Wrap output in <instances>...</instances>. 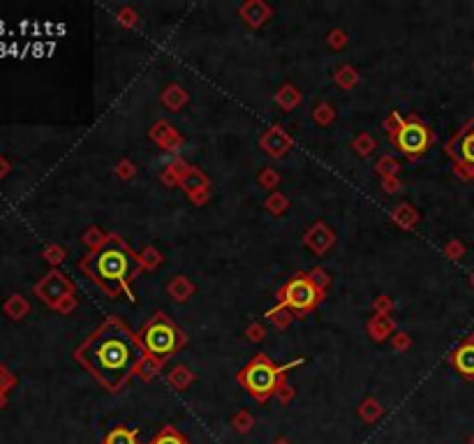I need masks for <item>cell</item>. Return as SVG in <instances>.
<instances>
[{
  "mask_svg": "<svg viewBox=\"0 0 474 444\" xmlns=\"http://www.w3.org/2000/svg\"><path fill=\"white\" fill-rule=\"evenodd\" d=\"M77 359L107 389H118L144 359L141 343L120 322L109 320L77 350Z\"/></svg>",
  "mask_w": 474,
  "mask_h": 444,
  "instance_id": "6da1fadb",
  "label": "cell"
},
{
  "mask_svg": "<svg viewBox=\"0 0 474 444\" xmlns=\"http://www.w3.org/2000/svg\"><path fill=\"white\" fill-rule=\"evenodd\" d=\"M81 268L90 275V280L107 292V294H118L123 289H130V280L139 268V259L123 241L111 236L109 241L90 252Z\"/></svg>",
  "mask_w": 474,
  "mask_h": 444,
  "instance_id": "7a4b0ae2",
  "label": "cell"
},
{
  "mask_svg": "<svg viewBox=\"0 0 474 444\" xmlns=\"http://www.w3.org/2000/svg\"><path fill=\"white\" fill-rule=\"evenodd\" d=\"M282 368L273 366L266 357H257L238 373V382L247 389V394L257 401H266L273 391L280 387Z\"/></svg>",
  "mask_w": 474,
  "mask_h": 444,
  "instance_id": "3957f363",
  "label": "cell"
},
{
  "mask_svg": "<svg viewBox=\"0 0 474 444\" xmlns=\"http://www.w3.org/2000/svg\"><path fill=\"white\" fill-rule=\"evenodd\" d=\"M141 343H144V348L150 357L169 359L180 348L183 336H180V331L171 324V320H167L164 315H155V317L144 327Z\"/></svg>",
  "mask_w": 474,
  "mask_h": 444,
  "instance_id": "277c9868",
  "label": "cell"
},
{
  "mask_svg": "<svg viewBox=\"0 0 474 444\" xmlns=\"http://www.w3.org/2000/svg\"><path fill=\"white\" fill-rule=\"evenodd\" d=\"M396 123V127L391 130L396 148L408 157H419L424 155L433 144V132L426 123H421L417 118L401 120L398 116L391 118Z\"/></svg>",
  "mask_w": 474,
  "mask_h": 444,
  "instance_id": "5b68a950",
  "label": "cell"
},
{
  "mask_svg": "<svg viewBox=\"0 0 474 444\" xmlns=\"http://www.w3.org/2000/svg\"><path fill=\"white\" fill-rule=\"evenodd\" d=\"M319 289L310 278L296 275L280 289V308H289L294 313H308L317 306Z\"/></svg>",
  "mask_w": 474,
  "mask_h": 444,
  "instance_id": "8992f818",
  "label": "cell"
},
{
  "mask_svg": "<svg viewBox=\"0 0 474 444\" xmlns=\"http://www.w3.org/2000/svg\"><path fill=\"white\" fill-rule=\"evenodd\" d=\"M449 155L454 157L458 174H463L465 178H474V118L468 120L461 132L447 144Z\"/></svg>",
  "mask_w": 474,
  "mask_h": 444,
  "instance_id": "52a82bcc",
  "label": "cell"
},
{
  "mask_svg": "<svg viewBox=\"0 0 474 444\" xmlns=\"http://www.w3.org/2000/svg\"><path fill=\"white\" fill-rule=\"evenodd\" d=\"M35 292H37V296L42 301H47L49 306H58V301L63 299L67 292V282L63 280L60 273H49L40 285H37Z\"/></svg>",
  "mask_w": 474,
  "mask_h": 444,
  "instance_id": "ba28073f",
  "label": "cell"
},
{
  "mask_svg": "<svg viewBox=\"0 0 474 444\" xmlns=\"http://www.w3.org/2000/svg\"><path fill=\"white\" fill-rule=\"evenodd\" d=\"M454 368L463 378L474 380V343H465L454 352Z\"/></svg>",
  "mask_w": 474,
  "mask_h": 444,
  "instance_id": "9c48e42d",
  "label": "cell"
},
{
  "mask_svg": "<svg viewBox=\"0 0 474 444\" xmlns=\"http://www.w3.org/2000/svg\"><path fill=\"white\" fill-rule=\"evenodd\" d=\"M107 444H137V433L127 428H116L107 435Z\"/></svg>",
  "mask_w": 474,
  "mask_h": 444,
  "instance_id": "30bf717a",
  "label": "cell"
},
{
  "mask_svg": "<svg viewBox=\"0 0 474 444\" xmlns=\"http://www.w3.org/2000/svg\"><path fill=\"white\" fill-rule=\"evenodd\" d=\"M5 313L10 315L12 320H21L24 315L28 313V303L21 296H12L10 301L5 303Z\"/></svg>",
  "mask_w": 474,
  "mask_h": 444,
  "instance_id": "8fae6325",
  "label": "cell"
},
{
  "mask_svg": "<svg viewBox=\"0 0 474 444\" xmlns=\"http://www.w3.org/2000/svg\"><path fill=\"white\" fill-rule=\"evenodd\" d=\"M150 444H185V440L176 431H162Z\"/></svg>",
  "mask_w": 474,
  "mask_h": 444,
  "instance_id": "7c38bea8",
  "label": "cell"
},
{
  "mask_svg": "<svg viewBox=\"0 0 474 444\" xmlns=\"http://www.w3.org/2000/svg\"><path fill=\"white\" fill-rule=\"evenodd\" d=\"M12 382H14V380H12V375L7 373L3 366H0V394H3V391H5L7 387H10Z\"/></svg>",
  "mask_w": 474,
  "mask_h": 444,
  "instance_id": "4fadbf2b",
  "label": "cell"
},
{
  "mask_svg": "<svg viewBox=\"0 0 474 444\" xmlns=\"http://www.w3.org/2000/svg\"><path fill=\"white\" fill-rule=\"evenodd\" d=\"M7 171H10V164H7V162L3 160V157H0V178H3V176L7 174Z\"/></svg>",
  "mask_w": 474,
  "mask_h": 444,
  "instance_id": "5bb4252c",
  "label": "cell"
},
{
  "mask_svg": "<svg viewBox=\"0 0 474 444\" xmlns=\"http://www.w3.org/2000/svg\"><path fill=\"white\" fill-rule=\"evenodd\" d=\"M0 405H3V394H0Z\"/></svg>",
  "mask_w": 474,
  "mask_h": 444,
  "instance_id": "9a60e30c",
  "label": "cell"
}]
</instances>
